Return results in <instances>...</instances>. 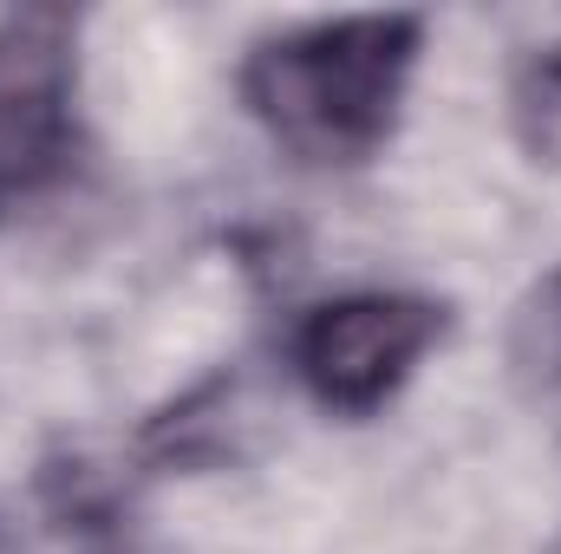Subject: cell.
<instances>
[{
  "label": "cell",
  "instance_id": "7a4b0ae2",
  "mask_svg": "<svg viewBox=\"0 0 561 554\" xmlns=\"http://www.w3.org/2000/svg\"><path fill=\"white\" fill-rule=\"evenodd\" d=\"M431 339H437V307L405 300V293H353V300L320 307L300 326L294 366L320 405L373 412L412 379Z\"/></svg>",
  "mask_w": 561,
  "mask_h": 554
},
{
  "label": "cell",
  "instance_id": "277c9868",
  "mask_svg": "<svg viewBox=\"0 0 561 554\" xmlns=\"http://www.w3.org/2000/svg\"><path fill=\"white\" fill-rule=\"evenodd\" d=\"M0 196H7V189H0Z\"/></svg>",
  "mask_w": 561,
  "mask_h": 554
},
{
  "label": "cell",
  "instance_id": "3957f363",
  "mask_svg": "<svg viewBox=\"0 0 561 554\" xmlns=\"http://www.w3.org/2000/svg\"><path fill=\"white\" fill-rule=\"evenodd\" d=\"M66 138V33L59 20L0 26V189L33 183Z\"/></svg>",
  "mask_w": 561,
  "mask_h": 554
},
{
  "label": "cell",
  "instance_id": "6da1fadb",
  "mask_svg": "<svg viewBox=\"0 0 561 554\" xmlns=\"http://www.w3.org/2000/svg\"><path fill=\"white\" fill-rule=\"evenodd\" d=\"M419 26L412 20H340L255 53L249 105L300 157L340 163L386 138Z\"/></svg>",
  "mask_w": 561,
  "mask_h": 554
}]
</instances>
